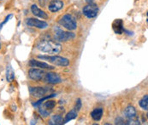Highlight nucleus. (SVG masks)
<instances>
[{"label": "nucleus", "instance_id": "obj_28", "mask_svg": "<svg viewBox=\"0 0 148 125\" xmlns=\"http://www.w3.org/2000/svg\"><path fill=\"white\" fill-rule=\"evenodd\" d=\"M86 1L87 2V3H89V4H91V3H93V0H86Z\"/></svg>", "mask_w": 148, "mask_h": 125}, {"label": "nucleus", "instance_id": "obj_4", "mask_svg": "<svg viewBox=\"0 0 148 125\" xmlns=\"http://www.w3.org/2000/svg\"><path fill=\"white\" fill-rule=\"evenodd\" d=\"M75 34L73 33L63 31L58 27H56L55 29V38L58 41L66 42V41H69V40H71V39L75 38Z\"/></svg>", "mask_w": 148, "mask_h": 125}, {"label": "nucleus", "instance_id": "obj_8", "mask_svg": "<svg viewBox=\"0 0 148 125\" xmlns=\"http://www.w3.org/2000/svg\"><path fill=\"white\" fill-rule=\"evenodd\" d=\"M27 25L29 26H33V27H36L39 29H45L48 26L47 22L44 21H39L38 19L35 18H28L26 21Z\"/></svg>", "mask_w": 148, "mask_h": 125}, {"label": "nucleus", "instance_id": "obj_23", "mask_svg": "<svg viewBox=\"0 0 148 125\" xmlns=\"http://www.w3.org/2000/svg\"><path fill=\"white\" fill-rule=\"evenodd\" d=\"M81 106H82V102H81V100L80 99V98H78V99L76 100V102H75V110L76 112H79L81 109Z\"/></svg>", "mask_w": 148, "mask_h": 125}, {"label": "nucleus", "instance_id": "obj_14", "mask_svg": "<svg viewBox=\"0 0 148 125\" xmlns=\"http://www.w3.org/2000/svg\"><path fill=\"white\" fill-rule=\"evenodd\" d=\"M113 30L117 34H122V32L124 31V29L122 27V21L120 19L116 20L113 22Z\"/></svg>", "mask_w": 148, "mask_h": 125}, {"label": "nucleus", "instance_id": "obj_22", "mask_svg": "<svg viewBox=\"0 0 148 125\" xmlns=\"http://www.w3.org/2000/svg\"><path fill=\"white\" fill-rule=\"evenodd\" d=\"M38 107H39V112L41 116H43L44 117H46L50 115V112H49L47 109H45V107H44V106H41L40 105V106Z\"/></svg>", "mask_w": 148, "mask_h": 125}, {"label": "nucleus", "instance_id": "obj_29", "mask_svg": "<svg viewBox=\"0 0 148 125\" xmlns=\"http://www.w3.org/2000/svg\"><path fill=\"white\" fill-rule=\"evenodd\" d=\"M0 49H1V42H0Z\"/></svg>", "mask_w": 148, "mask_h": 125}, {"label": "nucleus", "instance_id": "obj_6", "mask_svg": "<svg viewBox=\"0 0 148 125\" xmlns=\"http://www.w3.org/2000/svg\"><path fill=\"white\" fill-rule=\"evenodd\" d=\"M45 75V71L43 69H39V68H34L32 67L28 71V77L34 81H40L44 78Z\"/></svg>", "mask_w": 148, "mask_h": 125}, {"label": "nucleus", "instance_id": "obj_19", "mask_svg": "<svg viewBox=\"0 0 148 125\" xmlns=\"http://www.w3.org/2000/svg\"><path fill=\"white\" fill-rule=\"evenodd\" d=\"M139 104H140V106L141 107L143 110L147 111L148 109V95H145V96L140 100Z\"/></svg>", "mask_w": 148, "mask_h": 125}, {"label": "nucleus", "instance_id": "obj_25", "mask_svg": "<svg viewBox=\"0 0 148 125\" xmlns=\"http://www.w3.org/2000/svg\"><path fill=\"white\" fill-rule=\"evenodd\" d=\"M116 124H126L125 121L123 120L122 117H117V119H116Z\"/></svg>", "mask_w": 148, "mask_h": 125}, {"label": "nucleus", "instance_id": "obj_12", "mask_svg": "<svg viewBox=\"0 0 148 125\" xmlns=\"http://www.w3.org/2000/svg\"><path fill=\"white\" fill-rule=\"evenodd\" d=\"M31 11H32V13L34 14V15L38 16V17H39V18H42V19H44V20H46V19L48 18L47 14H46L45 11L41 10L40 9L38 8V6L35 5V4H33V5H32Z\"/></svg>", "mask_w": 148, "mask_h": 125}, {"label": "nucleus", "instance_id": "obj_17", "mask_svg": "<svg viewBox=\"0 0 148 125\" xmlns=\"http://www.w3.org/2000/svg\"><path fill=\"white\" fill-rule=\"evenodd\" d=\"M14 78H15V72L13 71V69H12L10 65L7 66V67H6V80L10 83L14 80Z\"/></svg>", "mask_w": 148, "mask_h": 125}, {"label": "nucleus", "instance_id": "obj_18", "mask_svg": "<svg viewBox=\"0 0 148 125\" xmlns=\"http://www.w3.org/2000/svg\"><path fill=\"white\" fill-rule=\"evenodd\" d=\"M76 117H77V112L75 110H72L65 116V118L63 119V123H66V122H70L71 120L75 119Z\"/></svg>", "mask_w": 148, "mask_h": 125}, {"label": "nucleus", "instance_id": "obj_5", "mask_svg": "<svg viewBox=\"0 0 148 125\" xmlns=\"http://www.w3.org/2000/svg\"><path fill=\"white\" fill-rule=\"evenodd\" d=\"M82 12H83V14L85 15L86 17L89 19H92V18H95L98 14V8L96 4L91 3L87 5H86L85 7L83 8L82 9Z\"/></svg>", "mask_w": 148, "mask_h": 125}, {"label": "nucleus", "instance_id": "obj_13", "mask_svg": "<svg viewBox=\"0 0 148 125\" xmlns=\"http://www.w3.org/2000/svg\"><path fill=\"white\" fill-rule=\"evenodd\" d=\"M124 116L128 119H134L137 116L136 110H135V108L133 106H127L124 111Z\"/></svg>", "mask_w": 148, "mask_h": 125}, {"label": "nucleus", "instance_id": "obj_24", "mask_svg": "<svg viewBox=\"0 0 148 125\" xmlns=\"http://www.w3.org/2000/svg\"><path fill=\"white\" fill-rule=\"evenodd\" d=\"M11 17H12V14H9L8 16H6V18L4 19V21L3 22H2L1 24H0V30H1V29L3 28V26H4V25H5V24H6L7 22H8V21H9V20L10 19Z\"/></svg>", "mask_w": 148, "mask_h": 125}, {"label": "nucleus", "instance_id": "obj_3", "mask_svg": "<svg viewBox=\"0 0 148 125\" xmlns=\"http://www.w3.org/2000/svg\"><path fill=\"white\" fill-rule=\"evenodd\" d=\"M59 24L66 29H68L69 31H74L77 28V23H76L75 20L70 14L63 15L59 21Z\"/></svg>", "mask_w": 148, "mask_h": 125}, {"label": "nucleus", "instance_id": "obj_10", "mask_svg": "<svg viewBox=\"0 0 148 125\" xmlns=\"http://www.w3.org/2000/svg\"><path fill=\"white\" fill-rule=\"evenodd\" d=\"M29 67H34V68H39V69H48V70H53L54 67L52 66H50L45 62L36 60H30L28 62Z\"/></svg>", "mask_w": 148, "mask_h": 125}, {"label": "nucleus", "instance_id": "obj_2", "mask_svg": "<svg viewBox=\"0 0 148 125\" xmlns=\"http://www.w3.org/2000/svg\"><path fill=\"white\" fill-rule=\"evenodd\" d=\"M39 59L41 60H46L48 62L51 63V64L58 66V67H66L70 66V60L67 58L62 57V56L58 55H38Z\"/></svg>", "mask_w": 148, "mask_h": 125}, {"label": "nucleus", "instance_id": "obj_7", "mask_svg": "<svg viewBox=\"0 0 148 125\" xmlns=\"http://www.w3.org/2000/svg\"><path fill=\"white\" fill-rule=\"evenodd\" d=\"M29 92L30 94L35 98H42L46 96L49 89L44 87H30L29 88Z\"/></svg>", "mask_w": 148, "mask_h": 125}, {"label": "nucleus", "instance_id": "obj_9", "mask_svg": "<svg viewBox=\"0 0 148 125\" xmlns=\"http://www.w3.org/2000/svg\"><path fill=\"white\" fill-rule=\"evenodd\" d=\"M44 78H45V82L47 83H50V84H58V83H62V78L60 77V76L55 72L45 73Z\"/></svg>", "mask_w": 148, "mask_h": 125}, {"label": "nucleus", "instance_id": "obj_1", "mask_svg": "<svg viewBox=\"0 0 148 125\" xmlns=\"http://www.w3.org/2000/svg\"><path fill=\"white\" fill-rule=\"evenodd\" d=\"M36 48L47 54H59L62 50V45L52 39H41L36 44Z\"/></svg>", "mask_w": 148, "mask_h": 125}, {"label": "nucleus", "instance_id": "obj_15", "mask_svg": "<svg viewBox=\"0 0 148 125\" xmlns=\"http://www.w3.org/2000/svg\"><path fill=\"white\" fill-rule=\"evenodd\" d=\"M103 116V109L102 108H96L91 112V117L94 121H99L102 118Z\"/></svg>", "mask_w": 148, "mask_h": 125}, {"label": "nucleus", "instance_id": "obj_27", "mask_svg": "<svg viewBox=\"0 0 148 125\" xmlns=\"http://www.w3.org/2000/svg\"><path fill=\"white\" fill-rule=\"evenodd\" d=\"M12 110L16 112V110H17V109H16V106H14V105H12Z\"/></svg>", "mask_w": 148, "mask_h": 125}, {"label": "nucleus", "instance_id": "obj_11", "mask_svg": "<svg viewBox=\"0 0 148 125\" xmlns=\"http://www.w3.org/2000/svg\"><path fill=\"white\" fill-rule=\"evenodd\" d=\"M63 2L61 0H51L49 4L48 9L51 12H58L60 9H63Z\"/></svg>", "mask_w": 148, "mask_h": 125}, {"label": "nucleus", "instance_id": "obj_21", "mask_svg": "<svg viewBox=\"0 0 148 125\" xmlns=\"http://www.w3.org/2000/svg\"><path fill=\"white\" fill-rule=\"evenodd\" d=\"M56 106V101L55 100H48L46 101L45 104H44V107H45V109H47L48 111H51V110H52L54 107Z\"/></svg>", "mask_w": 148, "mask_h": 125}, {"label": "nucleus", "instance_id": "obj_16", "mask_svg": "<svg viewBox=\"0 0 148 125\" xmlns=\"http://www.w3.org/2000/svg\"><path fill=\"white\" fill-rule=\"evenodd\" d=\"M49 124L51 125H61L63 124V118L61 115H54L49 121Z\"/></svg>", "mask_w": 148, "mask_h": 125}, {"label": "nucleus", "instance_id": "obj_26", "mask_svg": "<svg viewBox=\"0 0 148 125\" xmlns=\"http://www.w3.org/2000/svg\"><path fill=\"white\" fill-rule=\"evenodd\" d=\"M49 1H51V0H39V3L41 6H45V4H47Z\"/></svg>", "mask_w": 148, "mask_h": 125}, {"label": "nucleus", "instance_id": "obj_20", "mask_svg": "<svg viewBox=\"0 0 148 125\" xmlns=\"http://www.w3.org/2000/svg\"><path fill=\"white\" fill-rule=\"evenodd\" d=\"M56 95V94H51V95H46V96H45V97H42L41 99L39 100V101L33 103V106H35V107H38V106H40V105L42 104V103H43V101H45V100H48V99H50V98L55 97Z\"/></svg>", "mask_w": 148, "mask_h": 125}]
</instances>
